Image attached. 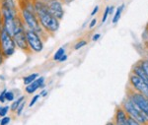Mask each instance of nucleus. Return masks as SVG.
Listing matches in <instances>:
<instances>
[{"mask_svg": "<svg viewBox=\"0 0 148 125\" xmlns=\"http://www.w3.org/2000/svg\"><path fill=\"white\" fill-rule=\"evenodd\" d=\"M100 37H101V35H100V33H96V35H94V36H93L92 40H94V42H96V40H99Z\"/></svg>", "mask_w": 148, "mask_h": 125, "instance_id": "nucleus-30", "label": "nucleus"}, {"mask_svg": "<svg viewBox=\"0 0 148 125\" xmlns=\"http://www.w3.org/2000/svg\"><path fill=\"white\" fill-rule=\"evenodd\" d=\"M14 98H15V96H14L13 92L7 91L6 94H5V100H6V102H13Z\"/></svg>", "mask_w": 148, "mask_h": 125, "instance_id": "nucleus-19", "label": "nucleus"}, {"mask_svg": "<svg viewBox=\"0 0 148 125\" xmlns=\"http://www.w3.org/2000/svg\"><path fill=\"white\" fill-rule=\"evenodd\" d=\"M86 44H87V42H85V40H80V42H78L77 44L74 45V49H75V50H78V49H80L81 47L85 46Z\"/></svg>", "mask_w": 148, "mask_h": 125, "instance_id": "nucleus-20", "label": "nucleus"}, {"mask_svg": "<svg viewBox=\"0 0 148 125\" xmlns=\"http://www.w3.org/2000/svg\"><path fill=\"white\" fill-rule=\"evenodd\" d=\"M44 88H45V78L44 77H38L34 82H32L31 84L27 85L25 90L28 94L32 95L38 89H44Z\"/></svg>", "mask_w": 148, "mask_h": 125, "instance_id": "nucleus-11", "label": "nucleus"}, {"mask_svg": "<svg viewBox=\"0 0 148 125\" xmlns=\"http://www.w3.org/2000/svg\"><path fill=\"white\" fill-rule=\"evenodd\" d=\"M123 107H125V109L126 110L128 114L130 115V117L134 118L136 121L140 122V123H145L146 122V116L143 114V112L138 109V107L135 105L130 98L126 100L125 102H123Z\"/></svg>", "mask_w": 148, "mask_h": 125, "instance_id": "nucleus-7", "label": "nucleus"}, {"mask_svg": "<svg viewBox=\"0 0 148 125\" xmlns=\"http://www.w3.org/2000/svg\"><path fill=\"white\" fill-rule=\"evenodd\" d=\"M130 83L133 86V88L136 91H138V93L142 94L144 97H146L148 98V85L142 80L140 77H138L137 75H131L130 76Z\"/></svg>", "mask_w": 148, "mask_h": 125, "instance_id": "nucleus-10", "label": "nucleus"}, {"mask_svg": "<svg viewBox=\"0 0 148 125\" xmlns=\"http://www.w3.org/2000/svg\"><path fill=\"white\" fill-rule=\"evenodd\" d=\"M116 125H127V118L126 114L123 109H118L116 115Z\"/></svg>", "mask_w": 148, "mask_h": 125, "instance_id": "nucleus-12", "label": "nucleus"}, {"mask_svg": "<svg viewBox=\"0 0 148 125\" xmlns=\"http://www.w3.org/2000/svg\"><path fill=\"white\" fill-rule=\"evenodd\" d=\"M2 28H3V19H2V13L1 9H0V32H1Z\"/></svg>", "mask_w": 148, "mask_h": 125, "instance_id": "nucleus-28", "label": "nucleus"}, {"mask_svg": "<svg viewBox=\"0 0 148 125\" xmlns=\"http://www.w3.org/2000/svg\"><path fill=\"white\" fill-rule=\"evenodd\" d=\"M11 121V118L9 116H4L2 117L1 120H0V125H8L10 123Z\"/></svg>", "mask_w": 148, "mask_h": 125, "instance_id": "nucleus-22", "label": "nucleus"}, {"mask_svg": "<svg viewBox=\"0 0 148 125\" xmlns=\"http://www.w3.org/2000/svg\"><path fill=\"white\" fill-rule=\"evenodd\" d=\"M107 125H114L113 123H112V122H111V123H108V124H107Z\"/></svg>", "mask_w": 148, "mask_h": 125, "instance_id": "nucleus-35", "label": "nucleus"}, {"mask_svg": "<svg viewBox=\"0 0 148 125\" xmlns=\"http://www.w3.org/2000/svg\"></svg>", "mask_w": 148, "mask_h": 125, "instance_id": "nucleus-36", "label": "nucleus"}, {"mask_svg": "<svg viewBox=\"0 0 148 125\" xmlns=\"http://www.w3.org/2000/svg\"><path fill=\"white\" fill-rule=\"evenodd\" d=\"M64 54H65V48H64V47H60V48L57 49L56 52L54 53L53 59L56 60V61H59V59H60Z\"/></svg>", "mask_w": 148, "mask_h": 125, "instance_id": "nucleus-17", "label": "nucleus"}, {"mask_svg": "<svg viewBox=\"0 0 148 125\" xmlns=\"http://www.w3.org/2000/svg\"><path fill=\"white\" fill-rule=\"evenodd\" d=\"M110 8H111V7L108 6V7H106V9H105L104 16H103V18H102V23H105L107 21V19H108V16L110 14Z\"/></svg>", "mask_w": 148, "mask_h": 125, "instance_id": "nucleus-21", "label": "nucleus"}, {"mask_svg": "<svg viewBox=\"0 0 148 125\" xmlns=\"http://www.w3.org/2000/svg\"><path fill=\"white\" fill-rule=\"evenodd\" d=\"M22 19L30 30H33L34 32L38 33L40 37L47 33L46 31L44 30V28L42 27L39 19H38L37 15H36L34 4L28 3L27 5L22 9Z\"/></svg>", "mask_w": 148, "mask_h": 125, "instance_id": "nucleus-3", "label": "nucleus"}, {"mask_svg": "<svg viewBox=\"0 0 148 125\" xmlns=\"http://www.w3.org/2000/svg\"><path fill=\"white\" fill-rule=\"evenodd\" d=\"M13 38H14V42H15L16 45H17L20 49H22L26 52H29L31 50L29 48L27 38H26L25 26H24L22 19L19 16H17V18H16V26H15V31H14V33H13Z\"/></svg>", "mask_w": 148, "mask_h": 125, "instance_id": "nucleus-4", "label": "nucleus"}, {"mask_svg": "<svg viewBox=\"0 0 148 125\" xmlns=\"http://www.w3.org/2000/svg\"><path fill=\"white\" fill-rule=\"evenodd\" d=\"M9 110H10V107H8V105H5V107H0V117L6 116V114L8 113Z\"/></svg>", "mask_w": 148, "mask_h": 125, "instance_id": "nucleus-18", "label": "nucleus"}, {"mask_svg": "<svg viewBox=\"0 0 148 125\" xmlns=\"http://www.w3.org/2000/svg\"><path fill=\"white\" fill-rule=\"evenodd\" d=\"M127 125H139V122L136 121L132 117H128L127 118Z\"/></svg>", "mask_w": 148, "mask_h": 125, "instance_id": "nucleus-25", "label": "nucleus"}, {"mask_svg": "<svg viewBox=\"0 0 148 125\" xmlns=\"http://www.w3.org/2000/svg\"><path fill=\"white\" fill-rule=\"evenodd\" d=\"M59 1H63V2H66V3H68V2L72 1V0H59Z\"/></svg>", "mask_w": 148, "mask_h": 125, "instance_id": "nucleus-34", "label": "nucleus"}, {"mask_svg": "<svg viewBox=\"0 0 148 125\" xmlns=\"http://www.w3.org/2000/svg\"><path fill=\"white\" fill-rule=\"evenodd\" d=\"M23 100H25V98H24L23 96H22V97H20V98H18L17 100H15V102L12 103V105L10 107L11 111H13V112H14V111H16V109H18V107L21 105V102H22Z\"/></svg>", "mask_w": 148, "mask_h": 125, "instance_id": "nucleus-15", "label": "nucleus"}, {"mask_svg": "<svg viewBox=\"0 0 148 125\" xmlns=\"http://www.w3.org/2000/svg\"><path fill=\"white\" fill-rule=\"evenodd\" d=\"M66 59H67V55H66V54H64L63 56L61 57L60 59H59V61H60V62H63V61H65Z\"/></svg>", "mask_w": 148, "mask_h": 125, "instance_id": "nucleus-33", "label": "nucleus"}, {"mask_svg": "<svg viewBox=\"0 0 148 125\" xmlns=\"http://www.w3.org/2000/svg\"><path fill=\"white\" fill-rule=\"evenodd\" d=\"M130 100L138 107L141 111L143 112V114L146 116V118L148 119V98L142 95L140 93H135L132 94L130 97Z\"/></svg>", "mask_w": 148, "mask_h": 125, "instance_id": "nucleus-9", "label": "nucleus"}, {"mask_svg": "<svg viewBox=\"0 0 148 125\" xmlns=\"http://www.w3.org/2000/svg\"><path fill=\"white\" fill-rule=\"evenodd\" d=\"M26 38L29 45V48L34 52H40L44 49V42L42 40V37L38 33L33 30H26Z\"/></svg>", "mask_w": 148, "mask_h": 125, "instance_id": "nucleus-6", "label": "nucleus"}, {"mask_svg": "<svg viewBox=\"0 0 148 125\" xmlns=\"http://www.w3.org/2000/svg\"><path fill=\"white\" fill-rule=\"evenodd\" d=\"M39 98H40V95H36V96H34V97H33V98H32V100H31L30 105H29V107H34L35 103L37 102V100H39Z\"/></svg>", "mask_w": 148, "mask_h": 125, "instance_id": "nucleus-26", "label": "nucleus"}, {"mask_svg": "<svg viewBox=\"0 0 148 125\" xmlns=\"http://www.w3.org/2000/svg\"><path fill=\"white\" fill-rule=\"evenodd\" d=\"M133 72H134L135 75L140 77V78H141L142 80L148 85V76L146 75V73L143 71V69L141 68V67H140V66H135L134 69H133Z\"/></svg>", "mask_w": 148, "mask_h": 125, "instance_id": "nucleus-13", "label": "nucleus"}, {"mask_svg": "<svg viewBox=\"0 0 148 125\" xmlns=\"http://www.w3.org/2000/svg\"><path fill=\"white\" fill-rule=\"evenodd\" d=\"M123 7H125V5L123 4V5H121L118 9H116V14H114V19H113L114 24L119 22V20H120V18H121V12H123Z\"/></svg>", "mask_w": 148, "mask_h": 125, "instance_id": "nucleus-16", "label": "nucleus"}, {"mask_svg": "<svg viewBox=\"0 0 148 125\" xmlns=\"http://www.w3.org/2000/svg\"><path fill=\"white\" fill-rule=\"evenodd\" d=\"M98 10H99V6H96L94 9H93V11L91 12V16H94L95 14H96L97 12H98Z\"/></svg>", "mask_w": 148, "mask_h": 125, "instance_id": "nucleus-31", "label": "nucleus"}, {"mask_svg": "<svg viewBox=\"0 0 148 125\" xmlns=\"http://www.w3.org/2000/svg\"><path fill=\"white\" fill-rule=\"evenodd\" d=\"M140 67L143 69V71L146 73V75L148 76V61H143L141 62V64H140Z\"/></svg>", "mask_w": 148, "mask_h": 125, "instance_id": "nucleus-23", "label": "nucleus"}, {"mask_svg": "<svg viewBox=\"0 0 148 125\" xmlns=\"http://www.w3.org/2000/svg\"><path fill=\"white\" fill-rule=\"evenodd\" d=\"M96 24H97V20L96 19H93V20L91 21V23H90V25H89V28L92 29L95 25H96Z\"/></svg>", "mask_w": 148, "mask_h": 125, "instance_id": "nucleus-29", "label": "nucleus"}, {"mask_svg": "<svg viewBox=\"0 0 148 125\" xmlns=\"http://www.w3.org/2000/svg\"><path fill=\"white\" fill-rule=\"evenodd\" d=\"M38 77H39V74H37V73H33V74H31V75H29V76L24 77V79H23L24 84L27 86V85H29V84L32 83V82H34L36 79L38 78Z\"/></svg>", "mask_w": 148, "mask_h": 125, "instance_id": "nucleus-14", "label": "nucleus"}, {"mask_svg": "<svg viewBox=\"0 0 148 125\" xmlns=\"http://www.w3.org/2000/svg\"><path fill=\"white\" fill-rule=\"evenodd\" d=\"M16 44L14 42V38L11 35L6 32L4 28H2L0 32V50L2 52L4 58L10 57L11 55L15 53Z\"/></svg>", "mask_w": 148, "mask_h": 125, "instance_id": "nucleus-5", "label": "nucleus"}, {"mask_svg": "<svg viewBox=\"0 0 148 125\" xmlns=\"http://www.w3.org/2000/svg\"><path fill=\"white\" fill-rule=\"evenodd\" d=\"M35 13L39 19L40 25L47 33H56L59 29L60 21L57 20L52 14L47 10V5L42 0H36L34 3Z\"/></svg>", "mask_w": 148, "mask_h": 125, "instance_id": "nucleus-1", "label": "nucleus"}, {"mask_svg": "<svg viewBox=\"0 0 148 125\" xmlns=\"http://www.w3.org/2000/svg\"><path fill=\"white\" fill-rule=\"evenodd\" d=\"M46 3L47 8L57 20H62L64 16V10L62 2L59 0H42Z\"/></svg>", "mask_w": 148, "mask_h": 125, "instance_id": "nucleus-8", "label": "nucleus"}, {"mask_svg": "<svg viewBox=\"0 0 148 125\" xmlns=\"http://www.w3.org/2000/svg\"><path fill=\"white\" fill-rule=\"evenodd\" d=\"M7 92V90H3L1 93H0V102H5L6 100H5V94Z\"/></svg>", "mask_w": 148, "mask_h": 125, "instance_id": "nucleus-27", "label": "nucleus"}, {"mask_svg": "<svg viewBox=\"0 0 148 125\" xmlns=\"http://www.w3.org/2000/svg\"><path fill=\"white\" fill-rule=\"evenodd\" d=\"M24 107H25V100H23V102H21V105L18 107V109H16V111H17L18 115H21V113H22V111H23V109H24Z\"/></svg>", "mask_w": 148, "mask_h": 125, "instance_id": "nucleus-24", "label": "nucleus"}, {"mask_svg": "<svg viewBox=\"0 0 148 125\" xmlns=\"http://www.w3.org/2000/svg\"><path fill=\"white\" fill-rule=\"evenodd\" d=\"M0 9L3 19V28L6 32L13 37L16 26V18H17V9L14 0H1Z\"/></svg>", "mask_w": 148, "mask_h": 125, "instance_id": "nucleus-2", "label": "nucleus"}, {"mask_svg": "<svg viewBox=\"0 0 148 125\" xmlns=\"http://www.w3.org/2000/svg\"><path fill=\"white\" fill-rule=\"evenodd\" d=\"M47 95V90H42V92H40V97H46Z\"/></svg>", "mask_w": 148, "mask_h": 125, "instance_id": "nucleus-32", "label": "nucleus"}]
</instances>
